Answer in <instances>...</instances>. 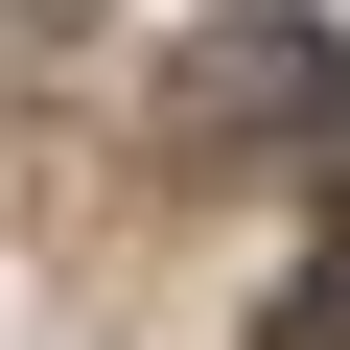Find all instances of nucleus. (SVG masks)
I'll return each mask as SVG.
<instances>
[{
	"instance_id": "obj_1",
	"label": "nucleus",
	"mask_w": 350,
	"mask_h": 350,
	"mask_svg": "<svg viewBox=\"0 0 350 350\" xmlns=\"http://www.w3.org/2000/svg\"><path fill=\"white\" fill-rule=\"evenodd\" d=\"M187 140H350V47L304 24V0H234V24L187 47Z\"/></svg>"
},
{
	"instance_id": "obj_2",
	"label": "nucleus",
	"mask_w": 350,
	"mask_h": 350,
	"mask_svg": "<svg viewBox=\"0 0 350 350\" xmlns=\"http://www.w3.org/2000/svg\"><path fill=\"white\" fill-rule=\"evenodd\" d=\"M257 350H350V234H327V257L280 280V327H257Z\"/></svg>"
}]
</instances>
